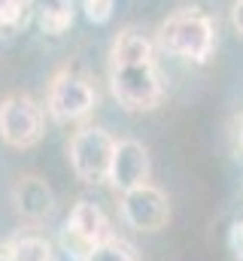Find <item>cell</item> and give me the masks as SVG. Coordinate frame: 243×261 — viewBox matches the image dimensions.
Segmentation results:
<instances>
[{"label": "cell", "mask_w": 243, "mask_h": 261, "mask_svg": "<svg viewBox=\"0 0 243 261\" xmlns=\"http://www.w3.org/2000/svg\"><path fill=\"white\" fill-rule=\"evenodd\" d=\"M82 261H140V258H137V252H134L131 243H125L119 237H107L104 243H98Z\"/></svg>", "instance_id": "4fadbf2b"}, {"label": "cell", "mask_w": 243, "mask_h": 261, "mask_svg": "<svg viewBox=\"0 0 243 261\" xmlns=\"http://www.w3.org/2000/svg\"><path fill=\"white\" fill-rule=\"evenodd\" d=\"M116 140L104 128H82L70 137V167L82 182H104L110 173Z\"/></svg>", "instance_id": "3957f363"}, {"label": "cell", "mask_w": 243, "mask_h": 261, "mask_svg": "<svg viewBox=\"0 0 243 261\" xmlns=\"http://www.w3.org/2000/svg\"><path fill=\"white\" fill-rule=\"evenodd\" d=\"M158 43L177 58L204 64L216 52V28L201 9H180L158 28Z\"/></svg>", "instance_id": "6da1fadb"}, {"label": "cell", "mask_w": 243, "mask_h": 261, "mask_svg": "<svg viewBox=\"0 0 243 261\" xmlns=\"http://www.w3.org/2000/svg\"><path fill=\"white\" fill-rule=\"evenodd\" d=\"M107 237H113L107 213H104L98 203H91V200H79V203L70 210V216H67V225H64V246H67L73 255L85 258V255H88L98 243H104Z\"/></svg>", "instance_id": "8992f818"}, {"label": "cell", "mask_w": 243, "mask_h": 261, "mask_svg": "<svg viewBox=\"0 0 243 261\" xmlns=\"http://www.w3.org/2000/svg\"><path fill=\"white\" fill-rule=\"evenodd\" d=\"M12 200H15V210L31 222H40L55 210V195L40 176H21L12 186Z\"/></svg>", "instance_id": "9c48e42d"}, {"label": "cell", "mask_w": 243, "mask_h": 261, "mask_svg": "<svg viewBox=\"0 0 243 261\" xmlns=\"http://www.w3.org/2000/svg\"><path fill=\"white\" fill-rule=\"evenodd\" d=\"M0 137L12 149H31L43 140V110L28 94H9L0 103Z\"/></svg>", "instance_id": "5b68a950"}, {"label": "cell", "mask_w": 243, "mask_h": 261, "mask_svg": "<svg viewBox=\"0 0 243 261\" xmlns=\"http://www.w3.org/2000/svg\"><path fill=\"white\" fill-rule=\"evenodd\" d=\"M121 216L134 231H161L171 219V200L158 186H137L121 192Z\"/></svg>", "instance_id": "52a82bcc"}, {"label": "cell", "mask_w": 243, "mask_h": 261, "mask_svg": "<svg viewBox=\"0 0 243 261\" xmlns=\"http://www.w3.org/2000/svg\"><path fill=\"white\" fill-rule=\"evenodd\" d=\"M9 258L12 261H52V246L49 240L37 237V234H21L15 237L9 246Z\"/></svg>", "instance_id": "7c38bea8"}, {"label": "cell", "mask_w": 243, "mask_h": 261, "mask_svg": "<svg viewBox=\"0 0 243 261\" xmlns=\"http://www.w3.org/2000/svg\"><path fill=\"white\" fill-rule=\"evenodd\" d=\"M231 21H234V28L243 34V0H234V9H231Z\"/></svg>", "instance_id": "9a60e30c"}, {"label": "cell", "mask_w": 243, "mask_h": 261, "mask_svg": "<svg viewBox=\"0 0 243 261\" xmlns=\"http://www.w3.org/2000/svg\"><path fill=\"white\" fill-rule=\"evenodd\" d=\"M73 24V3L70 0H43L40 3V28L49 37H61Z\"/></svg>", "instance_id": "8fae6325"}, {"label": "cell", "mask_w": 243, "mask_h": 261, "mask_svg": "<svg viewBox=\"0 0 243 261\" xmlns=\"http://www.w3.org/2000/svg\"><path fill=\"white\" fill-rule=\"evenodd\" d=\"M152 55H155L152 40H149V37H143V34H140V31H134V28L121 31L119 37H116V43H113V52H110L113 67L152 64V61H155Z\"/></svg>", "instance_id": "30bf717a"}, {"label": "cell", "mask_w": 243, "mask_h": 261, "mask_svg": "<svg viewBox=\"0 0 243 261\" xmlns=\"http://www.w3.org/2000/svg\"><path fill=\"white\" fill-rule=\"evenodd\" d=\"M110 88L113 97L125 110H155L164 100V79L152 64H134V67H110Z\"/></svg>", "instance_id": "7a4b0ae2"}, {"label": "cell", "mask_w": 243, "mask_h": 261, "mask_svg": "<svg viewBox=\"0 0 243 261\" xmlns=\"http://www.w3.org/2000/svg\"><path fill=\"white\" fill-rule=\"evenodd\" d=\"M85 3V15H88V21H94V24H107L110 18H113V3L116 0H82Z\"/></svg>", "instance_id": "5bb4252c"}, {"label": "cell", "mask_w": 243, "mask_h": 261, "mask_svg": "<svg viewBox=\"0 0 243 261\" xmlns=\"http://www.w3.org/2000/svg\"><path fill=\"white\" fill-rule=\"evenodd\" d=\"M107 179L113 182L116 192H131V189L149 182V155H146L143 143H137V140H119L116 143Z\"/></svg>", "instance_id": "ba28073f"}, {"label": "cell", "mask_w": 243, "mask_h": 261, "mask_svg": "<svg viewBox=\"0 0 243 261\" xmlns=\"http://www.w3.org/2000/svg\"><path fill=\"white\" fill-rule=\"evenodd\" d=\"M0 261H12V258H9V249H6V246L0 249Z\"/></svg>", "instance_id": "2e32d148"}, {"label": "cell", "mask_w": 243, "mask_h": 261, "mask_svg": "<svg viewBox=\"0 0 243 261\" xmlns=\"http://www.w3.org/2000/svg\"><path fill=\"white\" fill-rule=\"evenodd\" d=\"M94 88L91 82L82 76V73H73V70H64L52 79L49 85V97H46V110L49 116L61 122V125H70V122H79L85 119L91 110H94Z\"/></svg>", "instance_id": "277c9868"}]
</instances>
